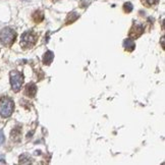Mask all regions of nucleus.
Here are the masks:
<instances>
[{
    "instance_id": "nucleus-1",
    "label": "nucleus",
    "mask_w": 165,
    "mask_h": 165,
    "mask_svg": "<svg viewBox=\"0 0 165 165\" xmlns=\"http://www.w3.org/2000/svg\"><path fill=\"white\" fill-rule=\"evenodd\" d=\"M15 104L12 99L7 97L0 98V115L2 117H9L13 112Z\"/></svg>"
},
{
    "instance_id": "nucleus-8",
    "label": "nucleus",
    "mask_w": 165,
    "mask_h": 165,
    "mask_svg": "<svg viewBox=\"0 0 165 165\" xmlns=\"http://www.w3.org/2000/svg\"><path fill=\"white\" fill-rule=\"evenodd\" d=\"M53 58H54V53L52 51H47L45 54H44L43 56V62L44 64H46V65H50L51 62L53 61Z\"/></svg>"
},
{
    "instance_id": "nucleus-7",
    "label": "nucleus",
    "mask_w": 165,
    "mask_h": 165,
    "mask_svg": "<svg viewBox=\"0 0 165 165\" xmlns=\"http://www.w3.org/2000/svg\"><path fill=\"white\" fill-rule=\"evenodd\" d=\"M124 49L127 50V51L131 52V51H134V50H135L136 44H135V42L133 41V39L127 38V39H125V40L124 41Z\"/></svg>"
},
{
    "instance_id": "nucleus-16",
    "label": "nucleus",
    "mask_w": 165,
    "mask_h": 165,
    "mask_svg": "<svg viewBox=\"0 0 165 165\" xmlns=\"http://www.w3.org/2000/svg\"><path fill=\"white\" fill-rule=\"evenodd\" d=\"M24 1H28V0H24Z\"/></svg>"
},
{
    "instance_id": "nucleus-4",
    "label": "nucleus",
    "mask_w": 165,
    "mask_h": 165,
    "mask_svg": "<svg viewBox=\"0 0 165 165\" xmlns=\"http://www.w3.org/2000/svg\"><path fill=\"white\" fill-rule=\"evenodd\" d=\"M24 84V77L21 72L12 71L10 72V85L12 89L15 92H18L21 89V86Z\"/></svg>"
},
{
    "instance_id": "nucleus-12",
    "label": "nucleus",
    "mask_w": 165,
    "mask_h": 165,
    "mask_svg": "<svg viewBox=\"0 0 165 165\" xmlns=\"http://www.w3.org/2000/svg\"><path fill=\"white\" fill-rule=\"evenodd\" d=\"M133 8H134V6L130 2H125L124 5V10L127 13H130L131 10H133Z\"/></svg>"
},
{
    "instance_id": "nucleus-5",
    "label": "nucleus",
    "mask_w": 165,
    "mask_h": 165,
    "mask_svg": "<svg viewBox=\"0 0 165 165\" xmlns=\"http://www.w3.org/2000/svg\"><path fill=\"white\" fill-rule=\"evenodd\" d=\"M144 33V27L142 25H134L133 28L130 31V39H137L141 37Z\"/></svg>"
},
{
    "instance_id": "nucleus-2",
    "label": "nucleus",
    "mask_w": 165,
    "mask_h": 165,
    "mask_svg": "<svg viewBox=\"0 0 165 165\" xmlns=\"http://www.w3.org/2000/svg\"><path fill=\"white\" fill-rule=\"evenodd\" d=\"M16 33L10 28H5L0 32V42L4 46H12L15 41Z\"/></svg>"
},
{
    "instance_id": "nucleus-13",
    "label": "nucleus",
    "mask_w": 165,
    "mask_h": 165,
    "mask_svg": "<svg viewBox=\"0 0 165 165\" xmlns=\"http://www.w3.org/2000/svg\"><path fill=\"white\" fill-rule=\"evenodd\" d=\"M4 135H3V133H2V130H0V145H2L4 143Z\"/></svg>"
},
{
    "instance_id": "nucleus-9",
    "label": "nucleus",
    "mask_w": 165,
    "mask_h": 165,
    "mask_svg": "<svg viewBox=\"0 0 165 165\" xmlns=\"http://www.w3.org/2000/svg\"><path fill=\"white\" fill-rule=\"evenodd\" d=\"M33 19H34L35 23H41L44 19V13L41 10H36V12L33 13Z\"/></svg>"
},
{
    "instance_id": "nucleus-11",
    "label": "nucleus",
    "mask_w": 165,
    "mask_h": 165,
    "mask_svg": "<svg viewBox=\"0 0 165 165\" xmlns=\"http://www.w3.org/2000/svg\"><path fill=\"white\" fill-rule=\"evenodd\" d=\"M159 0H142V2L144 3L146 6L150 7V6H153V5L157 4Z\"/></svg>"
},
{
    "instance_id": "nucleus-3",
    "label": "nucleus",
    "mask_w": 165,
    "mask_h": 165,
    "mask_svg": "<svg viewBox=\"0 0 165 165\" xmlns=\"http://www.w3.org/2000/svg\"><path fill=\"white\" fill-rule=\"evenodd\" d=\"M37 40H38V35L36 34L34 31H28V32H25L23 36H21V45L24 48H31V47L35 45Z\"/></svg>"
},
{
    "instance_id": "nucleus-6",
    "label": "nucleus",
    "mask_w": 165,
    "mask_h": 165,
    "mask_svg": "<svg viewBox=\"0 0 165 165\" xmlns=\"http://www.w3.org/2000/svg\"><path fill=\"white\" fill-rule=\"evenodd\" d=\"M36 94H37V87H36L35 84H28L26 89H25V95H27L30 98H33L35 97Z\"/></svg>"
},
{
    "instance_id": "nucleus-15",
    "label": "nucleus",
    "mask_w": 165,
    "mask_h": 165,
    "mask_svg": "<svg viewBox=\"0 0 165 165\" xmlns=\"http://www.w3.org/2000/svg\"><path fill=\"white\" fill-rule=\"evenodd\" d=\"M53 1H57V0H53Z\"/></svg>"
},
{
    "instance_id": "nucleus-14",
    "label": "nucleus",
    "mask_w": 165,
    "mask_h": 165,
    "mask_svg": "<svg viewBox=\"0 0 165 165\" xmlns=\"http://www.w3.org/2000/svg\"><path fill=\"white\" fill-rule=\"evenodd\" d=\"M0 163H5V159L3 156L0 155Z\"/></svg>"
},
{
    "instance_id": "nucleus-10",
    "label": "nucleus",
    "mask_w": 165,
    "mask_h": 165,
    "mask_svg": "<svg viewBox=\"0 0 165 165\" xmlns=\"http://www.w3.org/2000/svg\"><path fill=\"white\" fill-rule=\"evenodd\" d=\"M77 18H79V15H78L75 12H71V13H69L68 16V18H66V25L74 23V21Z\"/></svg>"
}]
</instances>
